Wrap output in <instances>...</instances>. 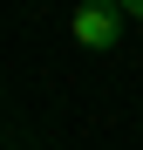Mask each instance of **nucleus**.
Returning <instances> with one entry per match:
<instances>
[{"mask_svg":"<svg viewBox=\"0 0 143 150\" xmlns=\"http://www.w3.org/2000/svg\"><path fill=\"white\" fill-rule=\"evenodd\" d=\"M123 7H116V0H82L75 14H68V34H75V48H95V55H102V48H116L123 41Z\"/></svg>","mask_w":143,"mask_h":150,"instance_id":"1","label":"nucleus"},{"mask_svg":"<svg viewBox=\"0 0 143 150\" xmlns=\"http://www.w3.org/2000/svg\"><path fill=\"white\" fill-rule=\"evenodd\" d=\"M116 7H123V14H130V21H143V0H116Z\"/></svg>","mask_w":143,"mask_h":150,"instance_id":"2","label":"nucleus"}]
</instances>
